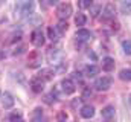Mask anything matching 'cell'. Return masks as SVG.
Here are the masks:
<instances>
[{
  "mask_svg": "<svg viewBox=\"0 0 131 122\" xmlns=\"http://www.w3.org/2000/svg\"><path fill=\"white\" fill-rule=\"evenodd\" d=\"M111 83H113L111 76H101V78H98V79L95 81V87H96V90H99V91H105L111 87Z\"/></svg>",
  "mask_w": 131,
  "mask_h": 122,
  "instance_id": "cell-1",
  "label": "cell"
},
{
  "mask_svg": "<svg viewBox=\"0 0 131 122\" xmlns=\"http://www.w3.org/2000/svg\"><path fill=\"white\" fill-rule=\"evenodd\" d=\"M57 14H58V17L61 20H66L67 17L72 15V5L70 3H61V5H58Z\"/></svg>",
  "mask_w": 131,
  "mask_h": 122,
  "instance_id": "cell-2",
  "label": "cell"
},
{
  "mask_svg": "<svg viewBox=\"0 0 131 122\" xmlns=\"http://www.w3.org/2000/svg\"><path fill=\"white\" fill-rule=\"evenodd\" d=\"M31 41H32L34 46H37V47L43 46V43H44V35H43L41 29L32 30V34H31Z\"/></svg>",
  "mask_w": 131,
  "mask_h": 122,
  "instance_id": "cell-3",
  "label": "cell"
},
{
  "mask_svg": "<svg viewBox=\"0 0 131 122\" xmlns=\"http://www.w3.org/2000/svg\"><path fill=\"white\" fill-rule=\"evenodd\" d=\"M47 60H49V63H52V64L60 63V60H61V52H60V49L50 47V49L47 50Z\"/></svg>",
  "mask_w": 131,
  "mask_h": 122,
  "instance_id": "cell-4",
  "label": "cell"
},
{
  "mask_svg": "<svg viewBox=\"0 0 131 122\" xmlns=\"http://www.w3.org/2000/svg\"><path fill=\"white\" fill-rule=\"evenodd\" d=\"M114 12H116V9H114V5L108 3V5L105 6V9H104L102 20H104V22H107V20H113V18H114Z\"/></svg>",
  "mask_w": 131,
  "mask_h": 122,
  "instance_id": "cell-5",
  "label": "cell"
},
{
  "mask_svg": "<svg viewBox=\"0 0 131 122\" xmlns=\"http://www.w3.org/2000/svg\"><path fill=\"white\" fill-rule=\"evenodd\" d=\"M31 89H32L35 93H41L43 89H44L43 79H40L38 76H37V78H32V79H31Z\"/></svg>",
  "mask_w": 131,
  "mask_h": 122,
  "instance_id": "cell-6",
  "label": "cell"
},
{
  "mask_svg": "<svg viewBox=\"0 0 131 122\" xmlns=\"http://www.w3.org/2000/svg\"><path fill=\"white\" fill-rule=\"evenodd\" d=\"M61 86H63L64 93H67V95H72V93L75 91V84H73V81H72V79H63Z\"/></svg>",
  "mask_w": 131,
  "mask_h": 122,
  "instance_id": "cell-7",
  "label": "cell"
},
{
  "mask_svg": "<svg viewBox=\"0 0 131 122\" xmlns=\"http://www.w3.org/2000/svg\"><path fill=\"white\" fill-rule=\"evenodd\" d=\"M102 118L107 119V121L113 119V118H114V107H113V105H107V107H104V108H102Z\"/></svg>",
  "mask_w": 131,
  "mask_h": 122,
  "instance_id": "cell-8",
  "label": "cell"
},
{
  "mask_svg": "<svg viewBox=\"0 0 131 122\" xmlns=\"http://www.w3.org/2000/svg\"><path fill=\"white\" fill-rule=\"evenodd\" d=\"M90 38H92V34L87 29H79L76 32V40L78 41H89Z\"/></svg>",
  "mask_w": 131,
  "mask_h": 122,
  "instance_id": "cell-9",
  "label": "cell"
},
{
  "mask_svg": "<svg viewBox=\"0 0 131 122\" xmlns=\"http://www.w3.org/2000/svg\"><path fill=\"white\" fill-rule=\"evenodd\" d=\"M102 69H104L105 72H111V70L114 69V60L110 58V57L104 58V60H102Z\"/></svg>",
  "mask_w": 131,
  "mask_h": 122,
  "instance_id": "cell-10",
  "label": "cell"
},
{
  "mask_svg": "<svg viewBox=\"0 0 131 122\" xmlns=\"http://www.w3.org/2000/svg\"><path fill=\"white\" fill-rule=\"evenodd\" d=\"M93 115H95V108H93L92 105H84V107L81 108V116H82V118L89 119V118H92Z\"/></svg>",
  "mask_w": 131,
  "mask_h": 122,
  "instance_id": "cell-11",
  "label": "cell"
},
{
  "mask_svg": "<svg viewBox=\"0 0 131 122\" xmlns=\"http://www.w3.org/2000/svg\"><path fill=\"white\" fill-rule=\"evenodd\" d=\"M84 73H85V76H95L99 73V67L98 66H87Z\"/></svg>",
  "mask_w": 131,
  "mask_h": 122,
  "instance_id": "cell-12",
  "label": "cell"
},
{
  "mask_svg": "<svg viewBox=\"0 0 131 122\" xmlns=\"http://www.w3.org/2000/svg\"><path fill=\"white\" fill-rule=\"evenodd\" d=\"M40 79H52L53 78V70L52 69H44V70H41V73H40V76H38Z\"/></svg>",
  "mask_w": 131,
  "mask_h": 122,
  "instance_id": "cell-13",
  "label": "cell"
},
{
  "mask_svg": "<svg viewBox=\"0 0 131 122\" xmlns=\"http://www.w3.org/2000/svg\"><path fill=\"white\" fill-rule=\"evenodd\" d=\"M12 105H14L12 96H11L9 93H5V95H3V107H5V108H11Z\"/></svg>",
  "mask_w": 131,
  "mask_h": 122,
  "instance_id": "cell-14",
  "label": "cell"
},
{
  "mask_svg": "<svg viewBox=\"0 0 131 122\" xmlns=\"http://www.w3.org/2000/svg\"><path fill=\"white\" fill-rule=\"evenodd\" d=\"M29 66L31 67H37L40 66V61H38V52H32L29 55Z\"/></svg>",
  "mask_w": 131,
  "mask_h": 122,
  "instance_id": "cell-15",
  "label": "cell"
},
{
  "mask_svg": "<svg viewBox=\"0 0 131 122\" xmlns=\"http://www.w3.org/2000/svg\"><path fill=\"white\" fill-rule=\"evenodd\" d=\"M121 11H122V14H125V15L131 14V0L130 2H122V3H121Z\"/></svg>",
  "mask_w": 131,
  "mask_h": 122,
  "instance_id": "cell-16",
  "label": "cell"
},
{
  "mask_svg": "<svg viewBox=\"0 0 131 122\" xmlns=\"http://www.w3.org/2000/svg\"><path fill=\"white\" fill-rule=\"evenodd\" d=\"M119 78L124 81H131V69H124L119 73Z\"/></svg>",
  "mask_w": 131,
  "mask_h": 122,
  "instance_id": "cell-17",
  "label": "cell"
},
{
  "mask_svg": "<svg viewBox=\"0 0 131 122\" xmlns=\"http://www.w3.org/2000/svg\"><path fill=\"white\" fill-rule=\"evenodd\" d=\"M9 122H23V116L20 111H14L9 115Z\"/></svg>",
  "mask_w": 131,
  "mask_h": 122,
  "instance_id": "cell-18",
  "label": "cell"
},
{
  "mask_svg": "<svg viewBox=\"0 0 131 122\" xmlns=\"http://www.w3.org/2000/svg\"><path fill=\"white\" fill-rule=\"evenodd\" d=\"M32 9H34V3H23V5H21V14H23V15L31 14Z\"/></svg>",
  "mask_w": 131,
  "mask_h": 122,
  "instance_id": "cell-19",
  "label": "cell"
},
{
  "mask_svg": "<svg viewBox=\"0 0 131 122\" xmlns=\"http://www.w3.org/2000/svg\"><path fill=\"white\" fill-rule=\"evenodd\" d=\"M47 34H49V38H50L52 41H57V40H58V30L55 29L53 26H49Z\"/></svg>",
  "mask_w": 131,
  "mask_h": 122,
  "instance_id": "cell-20",
  "label": "cell"
},
{
  "mask_svg": "<svg viewBox=\"0 0 131 122\" xmlns=\"http://www.w3.org/2000/svg\"><path fill=\"white\" fill-rule=\"evenodd\" d=\"M85 22H87V18H85V15H84V14H81V12H79V14L76 15V18H75V23H76L78 26H84V25H85Z\"/></svg>",
  "mask_w": 131,
  "mask_h": 122,
  "instance_id": "cell-21",
  "label": "cell"
},
{
  "mask_svg": "<svg viewBox=\"0 0 131 122\" xmlns=\"http://www.w3.org/2000/svg\"><path fill=\"white\" fill-rule=\"evenodd\" d=\"M122 47H124V52L127 55H131V40H125L122 43Z\"/></svg>",
  "mask_w": 131,
  "mask_h": 122,
  "instance_id": "cell-22",
  "label": "cell"
},
{
  "mask_svg": "<svg viewBox=\"0 0 131 122\" xmlns=\"http://www.w3.org/2000/svg\"><path fill=\"white\" fill-rule=\"evenodd\" d=\"M90 14H92V17H96L99 14V11H101V5H92L90 8Z\"/></svg>",
  "mask_w": 131,
  "mask_h": 122,
  "instance_id": "cell-23",
  "label": "cell"
},
{
  "mask_svg": "<svg viewBox=\"0 0 131 122\" xmlns=\"http://www.w3.org/2000/svg\"><path fill=\"white\" fill-rule=\"evenodd\" d=\"M67 28H69V25H67L66 22H60V23H58V26H57L55 29L60 30V34H64L66 30H67Z\"/></svg>",
  "mask_w": 131,
  "mask_h": 122,
  "instance_id": "cell-24",
  "label": "cell"
},
{
  "mask_svg": "<svg viewBox=\"0 0 131 122\" xmlns=\"http://www.w3.org/2000/svg\"><path fill=\"white\" fill-rule=\"evenodd\" d=\"M92 5V0H81V8H90Z\"/></svg>",
  "mask_w": 131,
  "mask_h": 122,
  "instance_id": "cell-25",
  "label": "cell"
},
{
  "mask_svg": "<svg viewBox=\"0 0 131 122\" xmlns=\"http://www.w3.org/2000/svg\"><path fill=\"white\" fill-rule=\"evenodd\" d=\"M90 95H92V91L89 90V89H85V90H84V96H90Z\"/></svg>",
  "mask_w": 131,
  "mask_h": 122,
  "instance_id": "cell-26",
  "label": "cell"
},
{
  "mask_svg": "<svg viewBox=\"0 0 131 122\" xmlns=\"http://www.w3.org/2000/svg\"><path fill=\"white\" fill-rule=\"evenodd\" d=\"M32 122H41V116L40 118H32Z\"/></svg>",
  "mask_w": 131,
  "mask_h": 122,
  "instance_id": "cell-27",
  "label": "cell"
},
{
  "mask_svg": "<svg viewBox=\"0 0 131 122\" xmlns=\"http://www.w3.org/2000/svg\"><path fill=\"white\" fill-rule=\"evenodd\" d=\"M58 118H60V119H66V115L64 113H58Z\"/></svg>",
  "mask_w": 131,
  "mask_h": 122,
  "instance_id": "cell-28",
  "label": "cell"
},
{
  "mask_svg": "<svg viewBox=\"0 0 131 122\" xmlns=\"http://www.w3.org/2000/svg\"><path fill=\"white\" fill-rule=\"evenodd\" d=\"M130 101H131V96H130Z\"/></svg>",
  "mask_w": 131,
  "mask_h": 122,
  "instance_id": "cell-29",
  "label": "cell"
}]
</instances>
